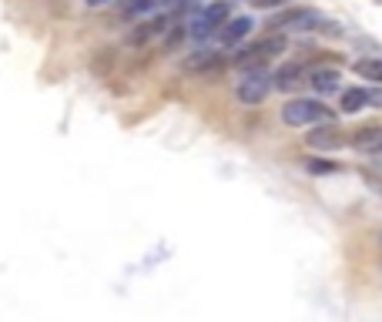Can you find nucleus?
I'll list each match as a JSON object with an SVG mask.
<instances>
[{
	"label": "nucleus",
	"mask_w": 382,
	"mask_h": 322,
	"mask_svg": "<svg viewBox=\"0 0 382 322\" xmlns=\"http://www.w3.org/2000/svg\"><path fill=\"white\" fill-rule=\"evenodd\" d=\"M282 121L289 128H308V125H318V121H332V108H325L316 98H295L282 108Z\"/></svg>",
	"instance_id": "1"
},
{
	"label": "nucleus",
	"mask_w": 382,
	"mask_h": 322,
	"mask_svg": "<svg viewBox=\"0 0 382 322\" xmlns=\"http://www.w3.org/2000/svg\"><path fill=\"white\" fill-rule=\"evenodd\" d=\"M349 142L345 138V131H339L335 125H325V121H318V128L312 131V134H306V144L308 148H316V151H339L342 144Z\"/></svg>",
	"instance_id": "5"
},
{
	"label": "nucleus",
	"mask_w": 382,
	"mask_h": 322,
	"mask_svg": "<svg viewBox=\"0 0 382 322\" xmlns=\"http://www.w3.org/2000/svg\"><path fill=\"white\" fill-rule=\"evenodd\" d=\"M306 74H308V67L299 64V61H292V64H282L279 71L272 74V88L295 91V88H302V84H306Z\"/></svg>",
	"instance_id": "7"
},
{
	"label": "nucleus",
	"mask_w": 382,
	"mask_h": 322,
	"mask_svg": "<svg viewBox=\"0 0 382 322\" xmlns=\"http://www.w3.org/2000/svg\"><path fill=\"white\" fill-rule=\"evenodd\" d=\"M268 91H272V74H268L265 67H245L242 81L235 84V98H238V104H245V108H255V104H262L268 98Z\"/></svg>",
	"instance_id": "2"
},
{
	"label": "nucleus",
	"mask_w": 382,
	"mask_h": 322,
	"mask_svg": "<svg viewBox=\"0 0 382 322\" xmlns=\"http://www.w3.org/2000/svg\"><path fill=\"white\" fill-rule=\"evenodd\" d=\"M369 104H379V91L349 88V91H342V98H339V111H345V115H359V111H366Z\"/></svg>",
	"instance_id": "6"
},
{
	"label": "nucleus",
	"mask_w": 382,
	"mask_h": 322,
	"mask_svg": "<svg viewBox=\"0 0 382 322\" xmlns=\"http://www.w3.org/2000/svg\"><path fill=\"white\" fill-rule=\"evenodd\" d=\"M154 7H158V0H127L125 13L127 17H141V13H151Z\"/></svg>",
	"instance_id": "15"
},
{
	"label": "nucleus",
	"mask_w": 382,
	"mask_h": 322,
	"mask_svg": "<svg viewBox=\"0 0 382 322\" xmlns=\"http://www.w3.org/2000/svg\"><path fill=\"white\" fill-rule=\"evenodd\" d=\"M306 171L308 175H329V171H339V161H329V158H308Z\"/></svg>",
	"instance_id": "14"
},
{
	"label": "nucleus",
	"mask_w": 382,
	"mask_h": 322,
	"mask_svg": "<svg viewBox=\"0 0 382 322\" xmlns=\"http://www.w3.org/2000/svg\"><path fill=\"white\" fill-rule=\"evenodd\" d=\"M198 13H202L204 24H212V27L218 30V27H221V24H225V21L231 17V7L225 4V0H212V4H208V7H202Z\"/></svg>",
	"instance_id": "12"
},
{
	"label": "nucleus",
	"mask_w": 382,
	"mask_h": 322,
	"mask_svg": "<svg viewBox=\"0 0 382 322\" xmlns=\"http://www.w3.org/2000/svg\"><path fill=\"white\" fill-rule=\"evenodd\" d=\"M252 27H255V21L252 17H228L225 24H221V44H238V40H245L248 34H252Z\"/></svg>",
	"instance_id": "9"
},
{
	"label": "nucleus",
	"mask_w": 382,
	"mask_h": 322,
	"mask_svg": "<svg viewBox=\"0 0 382 322\" xmlns=\"http://www.w3.org/2000/svg\"><path fill=\"white\" fill-rule=\"evenodd\" d=\"M185 71H195V74H218V71H225V57L215 51H198L195 57L185 61Z\"/></svg>",
	"instance_id": "8"
},
{
	"label": "nucleus",
	"mask_w": 382,
	"mask_h": 322,
	"mask_svg": "<svg viewBox=\"0 0 382 322\" xmlns=\"http://www.w3.org/2000/svg\"><path fill=\"white\" fill-rule=\"evenodd\" d=\"M88 7H108V4H115V0H84Z\"/></svg>",
	"instance_id": "18"
},
{
	"label": "nucleus",
	"mask_w": 382,
	"mask_h": 322,
	"mask_svg": "<svg viewBox=\"0 0 382 322\" xmlns=\"http://www.w3.org/2000/svg\"><path fill=\"white\" fill-rule=\"evenodd\" d=\"M285 51V38H282V30H272L268 38H258L252 40V44H245L242 51L235 54V61L231 64L235 67H255V64H262L265 57H272V54H282Z\"/></svg>",
	"instance_id": "3"
},
{
	"label": "nucleus",
	"mask_w": 382,
	"mask_h": 322,
	"mask_svg": "<svg viewBox=\"0 0 382 322\" xmlns=\"http://www.w3.org/2000/svg\"><path fill=\"white\" fill-rule=\"evenodd\" d=\"M255 7H279V4H285V0H252Z\"/></svg>",
	"instance_id": "17"
},
{
	"label": "nucleus",
	"mask_w": 382,
	"mask_h": 322,
	"mask_svg": "<svg viewBox=\"0 0 382 322\" xmlns=\"http://www.w3.org/2000/svg\"><path fill=\"white\" fill-rule=\"evenodd\" d=\"M352 144H356V151H369V155H376V151H379V144H382V128L369 125V128L356 131Z\"/></svg>",
	"instance_id": "11"
},
{
	"label": "nucleus",
	"mask_w": 382,
	"mask_h": 322,
	"mask_svg": "<svg viewBox=\"0 0 382 322\" xmlns=\"http://www.w3.org/2000/svg\"><path fill=\"white\" fill-rule=\"evenodd\" d=\"M272 30H316L322 27V13L308 11V7H292V11H282L272 17Z\"/></svg>",
	"instance_id": "4"
},
{
	"label": "nucleus",
	"mask_w": 382,
	"mask_h": 322,
	"mask_svg": "<svg viewBox=\"0 0 382 322\" xmlns=\"http://www.w3.org/2000/svg\"><path fill=\"white\" fill-rule=\"evenodd\" d=\"M306 84H312L316 94H332V91H339V71H335V67H318V71H308Z\"/></svg>",
	"instance_id": "10"
},
{
	"label": "nucleus",
	"mask_w": 382,
	"mask_h": 322,
	"mask_svg": "<svg viewBox=\"0 0 382 322\" xmlns=\"http://www.w3.org/2000/svg\"><path fill=\"white\" fill-rule=\"evenodd\" d=\"M352 71H356L359 78L372 81V84H379V81H382V64L376 61V57H362V61H356V64H352Z\"/></svg>",
	"instance_id": "13"
},
{
	"label": "nucleus",
	"mask_w": 382,
	"mask_h": 322,
	"mask_svg": "<svg viewBox=\"0 0 382 322\" xmlns=\"http://www.w3.org/2000/svg\"><path fill=\"white\" fill-rule=\"evenodd\" d=\"M185 38H188V30H185V27H171V34H165V51H168V47H178Z\"/></svg>",
	"instance_id": "16"
}]
</instances>
